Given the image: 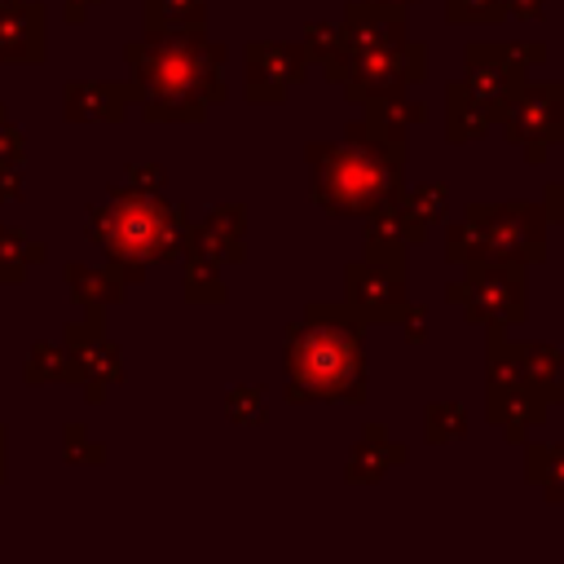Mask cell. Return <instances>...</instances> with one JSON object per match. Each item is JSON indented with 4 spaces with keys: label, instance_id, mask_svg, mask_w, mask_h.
I'll return each mask as SVG.
<instances>
[{
    "label": "cell",
    "instance_id": "cell-1",
    "mask_svg": "<svg viewBox=\"0 0 564 564\" xmlns=\"http://www.w3.org/2000/svg\"><path fill=\"white\" fill-rule=\"evenodd\" d=\"M137 106L150 123H203L207 106L229 97L225 57L229 48L207 35V26L189 31H145L123 48Z\"/></svg>",
    "mask_w": 564,
    "mask_h": 564
},
{
    "label": "cell",
    "instance_id": "cell-2",
    "mask_svg": "<svg viewBox=\"0 0 564 564\" xmlns=\"http://www.w3.org/2000/svg\"><path fill=\"white\" fill-rule=\"evenodd\" d=\"M304 163L317 212L335 220H366L405 189V132L361 115L344 128V141H308Z\"/></svg>",
    "mask_w": 564,
    "mask_h": 564
},
{
    "label": "cell",
    "instance_id": "cell-3",
    "mask_svg": "<svg viewBox=\"0 0 564 564\" xmlns=\"http://www.w3.org/2000/svg\"><path fill=\"white\" fill-rule=\"evenodd\" d=\"M286 401H366V322L344 300H317L286 326Z\"/></svg>",
    "mask_w": 564,
    "mask_h": 564
},
{
    "label": "cell",
    "instance_id": "cell-4",
    "mask_svg": "<svg viewBox=\"0 0 564 564\" xmlns=\"http://www.w3.org/2000/svg\"><path fill=\"white\" fill-rule=\"evenodd\" d=\"M84 234L106 251V260L132 282H145L150 264H172L189 238V207L167 203L163 194H141L115 185L106 203L88 212Z\"/></svg>",
    "mask_w": 564,
    "mask_h": 564
},
{
    "label": "cell",
    "instance_id": "cell-5",
    "mask_svg": "<svg viewBox=\"0 0 564 564\" xmlns=\"http://www.w3.org/2000/svg\"><path fill=\"white\" fill-rule=\"evenodd\" d=\"M546 212L542 203L507 198V203H467L458 220L445 216V260H498V264H542L546 260Z\"/></svg>",
    "mask_w": 564,
    "mask_h": 564
},
{
    "label": "cell",
    "instance_id": "cell-6",
    "mask_svg": "<svg viewBox=\"0 0 564 564\" xmlns=\"http://www.w3.org/2000/svg\"><path fill=\"white\" fill-rule=\"evenodd\" d=\"M485 419L507 445H520L533 427L551 419V401L524 375L507 326H485Z\"/></svg>",
    "mask_w": 564,
    "mask_h": 564
},
{
    "label": "cell",
    "instance_id": "cell-7",
    "mask_svg": "<svg viewBox=\"0 0 564 564\" xmlns=\"http://www.w3.org/2000/svg\"><path fill=\"white\" fill-rule=\"evenodd\" d=\"M445 300L471 326H516L529 313L524 269L498 264V260H467V264H458V282L445 286Z\"/></svg>",
    "mask_w": 564,
    "mask_h": 564
},
{
    "label": "cell",
    "instance_id": "cell-8",
    "mask_svg": "<svg viewBox=\"0 0 564 564\" xmlns=\"http://www.w3.org/2000/svg\"><path fill=\"white\" fill-rule=\"evenodd\" d=\"M502 137L524 154V163L542 167L551 145H564V84L560 79H524L502 115Z\"/></svg>",
    "mask_w": 564,
    "mask_h": 564
},
{
    "label": "cell",
    "instance_id": "cell-9",
    "mask_svg": "<svg viewBox=\"0 0 564 564\" xmlns=\"http://www.w3.org/2000/svg\"><path fill=\"white\" fill-rule=\"evenodd\" d=\"M401 40H410V9H405V4L348 0V4H344V18H339V48H335L326 62H317V66H322V79L339 88L344 70H348L357 57H366V53H375V48H392V44H401Z\"/></svg>",
    "mask_w": 564,
    "mask_h": 564
},
{
    "label": "cell",
    "instance_id": "cell-10",
    "mask_svg": "<svg viewBox=\"0 0 564 564\" xmlns=\"http://www.w3.org/2000/svg\"><path fill=\"white\" fill-rule=\"evenodd\" d=\"M427 79V44L419 40H401L392 48H375L366 57H357L344 79H339V93L361 106V101H375V97H397V93H410L414 84Z\"/></svg>",
    "mask_w": 564,
    "mask_h": 564
},
{
    "label": "cell",
    "instance_id": "cell-11",
    "mask_svg": "<svg viewBox=\"0 0 564 564\" xmlns=\"http://www.w3.org/2000/svg\"><path fill=\"white\" fill-rule=\"evenodd\" d=\"M405 286H410V264H383V260H370V256L344 264V304L366 326H375V322L397 326V317L410 304Z\"/></svg>",
    "mask_w": 564,
    "mask_h": 564
},
{
    "label": "cell",
    "instance_id": "cell-12",
    "mask_svg": "<svg viewBox=\"0 0 564 564\" xmlns=\"http://www.w3.org/2000/svg\"><path fill=\"white\" fill-rule=\"evenodd\" d=\"M242 66H247L242 70V93L256 106L286 101V93L300 88L313 70L300 40H251L242 48Z\"/></svg>",
    "mask_w": 564,
    "mask_h": 564
},
{
    "label": "cell",
    "instance_id": "cell-13",
    "mask_svg": "<svg viewBox=\"0 0 564 564\" xmlns=\"http://www.w3.org/2000/svg\"><path fill=\"white\" fill-rule=\"evenodd\" d=\"M62 348H66V357H70L75 383H84V397H88L93 405L106 401V388H115V383L123 379V357H119L115 339H106L97 313H88L84 322H70L66 335H62Z\"/></svg>",
    "mask_w": 564,
    "mask_h": 564
},
{
    "label": "cell",
    "instance_id": "cell-14",
    "mask_svg": "<svg viewBox=\"0 0 564 564\" xmlns=\"http://www.w3.org/2000/svg\"><path fill=\"white\" fill-rule=\"evenodd\" d=\"M507 97L489 93L485 84H476L471 75H458L445 84V141L449 145H467L480 141L485 132H494L507 115Z\"/></svg>",
    "mask_w": 564,
    "mask_h": 564
},
{
    "label": "cell",
    "instance_id": "cell-15",
    "mask_svg": "<svg viewBox=\"0 0 564 564\" xmlns=\"http://www.w3.org/2000/svg\"><path fill=\"white\" fill-rule=\"evenodd\" d=\"M242 242H247V207L242 203H220L203 220H189V251H203L220 264H242Z\"/></svg>",
    "mask_w": 564,
    "mask_h": 564
},
{
    "label": "cell",
    "instance_id": "cell-16",
    "mask_svg": "<svg viewBox=\"0 0 564 564\" xmlns=\"http://www.w3.org/2000/svg\"><path fill=\"white\" fill-rule=\"evenodd\" d=\"M137 106V88L128 84H101V79H75L62 93V115L70 123H119Z\"/></svg>",
    "mask_w": 564,
    "mask_h": 564
},
{
    "label": "cell",
    "instance_id": "cell-17",
    "mask_svg": "<svg viewBox=\"0 0 564 564\" xmlns=\"http://www.w3.org/2000/svg\"><path fill=\"white\" fill-rule=\"evenodd\" d=\"M410 463V445L405 441H392L379 423H366V432L357 436V445L348 449V463H344V480L348 485H379L392 467Z\"/></svg>",
    "mask_w": 564,
    "mask_h": 564
},
{
    "label": "cell",
    "instance_id": "cell-18",
    "mask_svg": "<svg viewBox=\"0 0 564 564\" xmlns=\"http://www.w3.org/2000/svg\"><path fill=\"white\" fill-rule=\"evenodd\" d=\"M44 4L0 9V62H44Z\"/></svg>",
    "mask_w": 564,
    "mask_h": 564
},
{
    "label": "cell",
    "instance_id": "cell-19",
    "mask_svg": "<svg viewBox=\"0 0 564 564\" xmlns=\"http://www.w3.org/2000/svg\"><path fill=\"white\" fill-rule=\"evenodd\" d=\"M511 348H516L524 375H529V379L542 388V397L551 401V410L564 405V348H555V344H546V339H511Z\"/></svg>",
    "mask_w": 564,
    "mask_h": 564
},
{
    "label": "cell",
    "instance_id": "cell-20",
    "mask_svg": "<svg viewBox=\"0 0 564 564\" xmlns=\"http://www.w3.org/2000/svg\"><path fill=\"white\" fill-rule=\"evenodd\" d=\"M66 286H70V295H75L88 313H101V308H110V304H119V300L128 295V278H123L115 264H106V269L66 264Z\"/></svg>",
    "mask_w": 564,
    "mask_h": 564
},
{
    "label": "cell",
    "instance_id": "cell-21",
    "mask_svg": "<svg viewBox=\"0 0 564 564\" xmlns=\"http://www.w3.org/2000/svg\"><path fill=\"white\" fill-rule=\"evenodd\" d=\"M524 445V480L546 494V502H564V441H520Z\"/></svg>",
    "mask_w": 564,
    "mask_h": 564
},
{
    "label": "cell",
    "instance_id": "cell-22",
    "mask_svg": "<svg viewBox=\"0 0 564 564\" xmlns=\"http://www.w3.org/2000/svg\"><path fill=\"white\" fill-rule=\"evenodd\" d=\"M181 260H185V300L189 304H225L229 300V291H225V264L220 260H212V256H203V251H181Z\"/></svg>",
    "mask_w": 564,
    "mask_h": 564
},
{
    "label": "cell",
    "instance_id": "cell-23",
    "mask_svg": "<svg viewBox=\"0 0 564 564\" xmlns=\"http://www.w3.org/2000/svg\"><path fill=\"white\" fill-rule=\"evenodd\" d=\"M145 31H189L207 26V4L203 0H141Z\"/></svg>",
    "mask_w": 564,
    "mask_h": 564
},
{
    "label": "cell",
    "instance_id": "cell-24",
    "mask_svg": "<svg viewBox=\"0 0 564 564\" xmlns=\"http://www.w3.org/2000/svg\"><path fill=\"white\" fill-rule=\"evenodd\" d=\"M366 119L370 123H383V128H397V132H410L427 119V106L414 101L410 93H397V97H375V101H361Z\"/></svg>",
    "mask_w": 564,
    "mask_h": 564
},
{
    "label": "cell",
    "instance_id": "cell-25",
    "mask_svg": "<svg viewBox=\"0 0 564 564\" xmlns=\"http://www.w3.org/2000/svg\"><path fill=\"white\" fill-rule=\"evenodd\" d=\"M35 260H44V247L31 242L22 229L0 225V286H13L26 273V264H35Z\"/></svg>",
    "mask_w": 564,
    "mask_h": 564
},
{
    "label": "cell",
    "instance_id": "cell-26",
    "mask_svg": "<svg viewBox=\"0 0 564 564\" xmlns=\"http://www.w3.org/2000/svg\"><path fill=\"white\" fill-rule=\"evenodd\" d=\"M423 436L427 445H454L467 436V410L463 401H427L423 405Z\"/></svg>",
    "mask_w": 564,
    "mask_h": 564
},
{
    "label": "cell",
    "instance_id": "cell-27",
    "mask_svg": "<svg viewBox=\"0 0 564 564\" xmlns=\"http://www.w3.org/2000/svg\"><path fill=\"white\" fill-rule=\"evenodd\" d=\"M22 375H26L31 383H70V379H75L66 348H62V344H48V339H40V344L26 352V370H22Z\"/></svg>",
    "mask_w": 564,
    "mask_h": 564
},
{
    "label": "cell",
    "instance_id": "cell-28",
    "mask_svg": "<svg viewBox=\"0 0 564 564\" xmlns=\"http://www.w3.org/2000/svg\"><path fill=\"white\" fill-rule=\"evenodd\" d=\"M401 198H405V207H410L427 229H432V225H445V216H449V185H441V181L405 185Z\"/></svg>",
    "mask_w": 564,
    "mask_h": 564
},
{
    "label": "cell",
    "instance_id": "cell-29",
    "mask_svg": "<svg viewBox=\"0 0 564 564\" xmlns=\"http://www.w3.org/2000/svg\"><path fill=\"white\" fill-rule=\"evenodd\" d=\"M264 414H269L264 388H256V383H234V388L225 392V419H229V423H238V427H260Z\"/></svg>",
    "mask_w": 564,
    "mask_h": 564
},
{
    "label": "cell",
    "instance_id": "cell-30",
    "mask_svg": "<svg viewBox=\"0 0 564 564\" xmlns=\"http://www.w3.org/2000/svg\"><path fill=\"white\" fill-rule=\"evenodd\" d=\"M507 18V0H445L449 26H498Z\"/></svg>",
    "mask_w": 564,
    "mask_h": 564
},
{
    "label": "cell",
    "instance_id": "cell-31",
    "mask_svg": "<svg viewBox=\"0 0 564 564\" xmlns=\"http://www.w3.org/2000/svg\"><path fill=\"white\" fill-rule=\"evenodd\" d=\"M300 44H304L308 62H326L339 48V22H304L300 26Z\"/></svg>",
    "mask_w": 564,
    "mask_h": 564
},
{
    "label": "cell",
    "instance_id": "cell-32",
    "mask_svg": "<svg viewBox=\"0 0 564 564\" xmlns=\"http://www.w3.org/2000/svg\"><path fill=\"white\" fill-rule=\"evenodd\" d=\"M62 458H66V463H101V458H106V445L88 441V436H84V427H79V423H70V427H66V436H62Z\"/></svg>",
    "mask_w": 564,
    "mask_h": 564
},
{
    "label": "cell",
    "instance_id": "cell-33",
    "mask_svg": "<svg viewBox=\"0 0 564 564\" xmlns=\"http://www.w3.org/2000/svg\"><path fill=\"white\" fill-rule=\"evenodd\" d=\"M123 176H128L123 185H128V189H141V194H163V185H167L163 163H132Z\"/></svg>",
    "mask_w": 564,
    "mask_h": 564
},
{
    "label": "cell",
    "instance_id": "cell-34",
    "mask_svg": "<svg viewBox=\"0 0 564 564\" xmlns=\"http://www.w3.org/2000/svg\"><path fill=\"white\" fill-rule=\"evenodd\" d=\"M22 159H26V132H22V128L0 123V163L22 167Z\"/></svg>",
    "mask_w": 564,
    "mask_h": 564
},
{
    "label": "cell",
    "instance_id": "cell-35",
    "mask_svg": "<svg viewBox=\"0 0 564 564\" xmlns=\"http://www.w3.org/2000/svg\"><path fill=\"white\" fill-rule=\"evenodd\" d=\"M397 326H401L405 344H423L427 339V308L423 304H405V313L397 317Z\"/></svg>",
    "mask_w": 564,
    "mask_h": 564
},
{
    "label": "cell",
    "instance_id": "cell-36",
    "mask_svg": "<svg viewBox=\"0 0 564 564\" xmlns=\"http://www.w3.org/2000/svg\"><path fill=\"white\" fill-rule=\"evenodd\" d=\"M542 212H546L551 225L564 229V181H551V185H546V194H542Z\"/></svg>",
    "mask_w": 564,
    "mask_h": 564
},
{
    "label": "cell",
    "instance_id": "cell-37",
    "mask_svg": "<svg viewBox=\"0 0 564 564\" xmlns=\"http://www.w3.org/2000/svg\"><path fill=\"white\" fill-rule=\"evenodd\" d=\"M22 198V167L0 163V203H18Z\"/></svg>",
    "mask_w": 564,
    "mask_h": 564
},
{
    "label": "cell",
    "instance_id": "cell-38",
    "mask_svg": "<svg viewBox=\"0 0 564 564\" xmlns=\"http://www.w3.org/2000/svg\"><path fill=\"white\" fill-rule=\"evenodd\" d=\"M542 9H546V0H507V18H520V22L542 18Z\"/></svg>",
    "mask_w": 564,
    "mask_h": 564
},
{
    "label": "cell",
    "instance_id": "cell-39",
    "mask_svg": "<svg viewBox=\"0 0 564 564\" xmlns=\"http://www.w3.org/2000/svg\"><path fill=\"white\" fill-rule=\"evenodd\" d=\"M93 4H101V0H62V18L75 26V22H84V18H88V9H93Z\"/></svg>",
    "mask_w": 564,
    "mask_h": 564
},
{
    "label": "cell",
    "instance_id": "cell-40",
    "mask_svg": "<svg viewBox=\"0 0 564 564\" xmlns=\"http://www.w3.org/2000/svg\"><path fill=\"white\" fill-rule=\"evenodd\" d=\"M0 480H4V432H0Z\"/></svg>",
    "mask_w": 564,
    "mask_h": 564
},
{
    "label": "cell",
    "instance_id": "cell-41",
    "mask_svg": "<svg viewBox=\"0 0 564 564\" xmlns=\"http://www.w3.org/2000/svg\"><path fill=\"white\" fill-rule=\"evenodd\" d=\"M379 4H405V9H410V4H414V0H379Z\"/></svg>",
    "mask_w": 564,
    "mask_h": 564
},
{
    "label": "cell",
    "instance_id": "cell-42",
    "mask_svg": "<svg viewBox=\"0 0 564 564\" xmlns=\"http://www.w3.org/2000/svg\"><path fill=\"white\" fill-rule=\"evenodd\" d=\"M9 4H18V0H0V9H9Z\"/></svg>",
    "mask_w": 564,
    "mask_h": 564
}]
</instances>
